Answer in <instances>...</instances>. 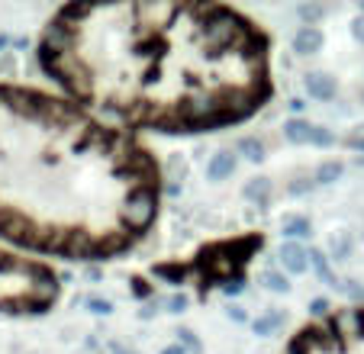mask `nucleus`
<instances>
[{
    "instance_id": "f257e3e1",
    "label": "nucleus",
    "mask_w": 364,
    "mask_h": 354,
    "mask_svg": "<svg viewBox=\"0 0 364 354\" xmlns=\"http://www.w3.org/2000/svg\"><path fill=\"white\" fill-rule=\"evenodd\" d=\"M39 62L75 103L132 129H220L271 97L268 36L216 4L62 7Z\"/></svg>"
},
{
    "instance_id": "f03ea898",
    "label": "nucleus",
    "mask_w": 364,
    "mask_h": 354,
    "mask_svg": "<svg viewBox=\"0 0 364 354\" xmlns=\"http://www.w3.org/2000/svg\"><path fill=\"white\" fill-rule=\"evenodd\" d=\"M161 168L132 132L36 87L0 84V242L107 261L149 235Z\"/></svg>"
},
{
    "instance_id": "7ed1b4c3",
    "label": "nucleus",
    "mask_w": 364,
    "mask_h": 354,
    "mask_svg": "<svg viewBox=\"0 0 364 354\" xmlns=\"http://www.w3.org/2000/svg\"><path fill=\"white\" fill-rule=\"evenodd\" d=\"M58 300V277L33 258L0 248V313L39 316Z\"/></svg>"
},
{
    "instance_id": "20e7f679",
    "label": "nucleus",
    "mask_w": 364,
    "mask_h": 354,
    "mask_svg": "<svg viewBox=\"0 0 364 354\" xmlns=\"http://www.w3.org/2000/svg\"><path fill=\"white\" fill-rule=\"evenodd\" d=\"M284 354H364V309H345L303 326Z\"/></svg>"
},
{
    "instance_id": "39448f33",
    "label": "nucleus",
    "mask_w": 364,
    "mask_h": 354,
    "mask_svg": "<svg viewBox=\"0 0 364 354\" xmlns=\"http://www.w3.org/2000/svg\"><path fill=\"white\" fill-rule=\"evenodd\" d=\"M281 264H284V271H290V274H306L309 254L303 252L296 242H287V245H281Z\"/></svg>"
},
{
    "instance_id": "423d86ee",
    "label": "nucleus",
    "mask_w": 364,
    "mask_h": 354,
    "mask_svg": "<svg viewBox=\"0 0 364 354\" xmlns=\"http://www.w3.org/2000/svg\"><path fill=\"white\" fill-rule=\"evenodd\" d=\"M232 171H235L232 151H216V155L210 158V164H206V177H210V181H226V177H232Z\"/></svg>"
},
{
    "instance_id": "0eeeda50",
    "label": "nucleus",
    "mask_w": 364,
    "mask_h": 354,
    "mask_svg": "<svg viewBox=\"0 0 364 354\" xmlns=\"http://www.w3.org/2000/svg\"><path fill=\"white\" fill-rule=\"evenodd\" d=\"M294 48L300 55L319 52V48H323V33H319L316 26H300V33H296V39H294Z\"/></svg>"
},
{
    "instance_id": "6e6552de",
    "label": "nucleus",
    "mask_w": 364,
    "mask_h": 354,
    "mask_svg": "<svg viewBox=\"0 0 364 354\" xmlns=\"http://www.w3.org/2000/svg\"><path fill=\"white\" fill-rule=\"evenodd\" d=\"M306 94L313 97V100H329V97H336V81H332L329 75H309Z\"/></svg>"
},
{
    "instance_id": "1a4fd4ad",
    "label": "nucleus",
    "mask_w": 364,
    "mask_h": 354,
    "mask_svg": "<svg viewBox=\"0 0 364 354\" xmlns=\"http://www.w3.org/2000/svg\"><path fill=\"white\" fill-rule=\"evenodd\" d=\"M313 129L316 126H309V123H303V119H290L287 126H284V136L290 139V142H313Z\"/></svg>"
},
{
    "instance_id": "9d476101",
    "label": "nucleus",
    "mask_w": 364,
    "mask_h": 354,
    "mask_svg": "<svg viewBox=\"0 0 364 354\" xmlns=\"http://www.w3.org/2000/svg\"><path fill=\"white\" fill-rule=\"evenodd\" d=\"M245 197H248V200H255L258 206H268V200H271V181H264V177L252 181V184L245 187Z\"/></svg>"
},
{
    "instance_id": "9b49d317",
    "label": "nucleus",
    "mask_w": 364,
    "mask_h": 354,
    "mask_svg": "<svg viewBox=\"0 0 364 354\" xmlns=\"http://www.w3.org/2000/svg\"><path fill=\"white\" fill-rule=\"evenodd\" d=\"M284 235H287V239H303V235H309V219L284 216Z\"/></svg>"
},
{
    "instance_id": "f8f14e48",
    "label": "nucleus",
    "mask_w": 364,
    "mask_h": 354,
    "mask_svg": "<svg viewBox=\"0 0 364 354\" xmlns=\"http://www.w3.org/2000/svg\"><path fill=\"white\" fill-rule=\"evenodd\" d=\"M262 284L268 286L271 293H287V290H290L287 277H284L281 271H264V274H262Z\"/></svg>"
},
{
    "instance_id": "ddd939ff",
    "label": "nucleus",
    "mask_w": 364,
    "mask_h": 354,
    "mask_svg": "<svg viewBox=\"0 0 364 354\" xmlns=\"http://www.w3.org/2000/svg\"><path fill=\"white\" fill-rule=\"evenodd\" d=\"M239 151H242L245 158H252V161H262V158H264V145L258 142V139H252V136L242 139V142H239Z\"/></svg>"
},
{
    "instance_id": "4468645a",
    "label": "nucleus",
    "mask_w": 364,
    "mask_h": 354,
    "mask_svg": "<svg viewBox=\"0 0 364 354\" xmlns=\"http://www.w3.org/2000/svg\"><path fill=\"white\" fill-rule=\"evenodd\" d=\"M342 161H326L323 168L316 171V184H332V181H336V177H342Z\"/></svg>"
},
{
    "instance_id": "2eb2a0df",
    "label": "nucleus",
    "mask_w": 364,
    "mask_h": 354,
    "mask_svg": "<svg viewBox=\"0 0 364 354\" xmlns=\"http://www.w3.org/2000/svg\"><path fill=\"white\" fill-rule=\"evenodd\" d=\"M284 322V316L281 313H268V316H262V319H255V332L258 335H271L277 326Z\"/></svg>"
},
{
    "instance_id": "dca6fc26",
    "label": "nucleus",
    "mask_w": 364,
    "mask_h": 354,
    "mask_svg": "<svg viewBox=\"0 0 364 354\" xmlns=\"http://www.w3.org/2000/svg\"><path fill=\"white\" fill-rule=\"evenodd\" d=\"M313 142L316 145H332V132H326L323 126H316V129H313Z\"/></svg>"
},
{
    "instance_id": "f3484780",
    "label": "nucleus",
    "mask_w": 364,
    "mask_h": 354,
    "mask_svg": "<svg viewBox=\"0 0 364 354\" xmlns=\"http://www.w3.org/2000/svg\"><path fill=\"white\" fill-rule=\"evenodd\" d=\"M309 309H313V316H319V319H326V316H329V303H326V300H313V306H309Z\"/></svg>"
},
{
    "instance_id": "a211bd4d",
    "label": "nucleus",
    "mask_w": 364,
    "mask_h": 354,
    "mask_svg": "<svg viewBox=\"0 0 364 354\" xmlns=\"http://www.w3.org/2000/svg\"><path fill=\"white\" fill-rule=\"evenodd\" d=\"M181 341H184V345H187V351H200V341L193 338V332H187V328H184V332H181Z\"/></svg>"
},
{
    "instance_id": "6ab92c4d",
    "label": "nucleus",
    "mask_w": 364,
    "mask_h": 354,
    "mask_svg": "<svg viewBox=\"0 0 364 354\" xmlns=\"http://www.w3.org/2000/svg\"><path fill=\"white\" fill-rule=\"evenodd\" d=\"M345 252H348V239H332V258H342Z\"/></svg>"
},
{
    "instance_id": "aec40b11",
    "label": "nucleus",
    "mask_w": 364,
    "mask_h": 354,
    "mask_svg": "<svg viewBox=\"0 0 364 354\" xmlns=\"http://www.w3.org/2000/svg\"><path fill=\"white\" fill-rule=\"evenodd\" d=\"M90 306H94V313H110L113 303L110 300H90Z\"/></svg>"
},
{
    "instance_id": "412c9836",
    "label": "nucleus",
    "mask_w": 364,
    "mask_h": 354,
    "mask_svg": "<svg viewBox=\"0 0 364 354\" xmlns=\"http://www.w3.org/2000/svg\"><path fill=\"white\" fill-rule=\"evenodd\" d=\"M184 306H187L184 296H174V300H171V309H174V313H178V309H184Z\"/></svg>"
},
{
    "instance_id": "4be33fe9",
    "label": "nucleus",
    "mask_w": 364,
    "mask_h": 354,
    "mask_svg": "<svg viewBox=\"0 0 364 354\" xmlns=\"http://www.w3.org/2000/svg\"><path fill=\"white\" fill-rule=\"evenodd\" d=\"M229 319H235V322H245V313H242V309H229Z\"/></svg>"
},
{
    "instance_id": "5701e85b",
    "label": "nucleus",
    "mask_w": 364,
    "mask_h": 354,
    "mask_svg": "<svg viewBox=\"0 0 364 354\" xmlns=\"http://www.w3.org/2000/svg\"><path fill=\"white\" fill-rule=\"evenodd\" d=\"M161 354H187V351H184V348H181V341H178V345L165 348V351H161Z\"/></svg>"
},
{
    "instance_id": "b1692460",
    "label": "nucleus",
    "mask_w": 364,
    "mask_h": 354,
    "mask_svg": "<svg viewBox=\"0 0 364 354\" xmlns=\"http://www.w3.org/2000/svg\"><path fill=\"white\" fill-rule=\"evenodd\" d=\"M355 36H358V39H361V42H364V16H361V20H358V23H355Z\"/></svg>"
}]
</instances>
